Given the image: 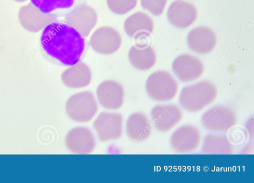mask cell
Here are the masks:
<instances>
[{"label":"cell","mask_w":254,"mask_h":183,"mask_svg":"<svg viewBox=\"0 0 254 183\" xmlns=\"http://www.w3.org/2000/svg\"><path fill=\"white\" fill-rule=\"evenodd\" d=\"M197 16V10L193 4L183 0H176L169 6L167 17L169 22L179 28L192 25Z\"/></svg>","instance_id":"4fadbf2b"},{"label":"cell","mask_w":254,"mask_h":183,"mask_svg":"<svg viewBox=\"0 0 254 183\" xmlns=\"http://www.w3.org/2000/svg\"><path fill=\"white\" fill-rule=\"evenodd\" d=\"M40 42L47 54L66 66L78 62L85 48L84 39L75 29L56 22L44 28Z\"/></svg>","instance_id":"6da1fadb"},{"label":"cell","mask_w":254,"mask_h":183,"mask_svg":"<svg viewBox=\"0 0 254 183\" xmlns=\"http://www.w3.org/2000/svg\"><path fill=\"white\" fill-rule=\"evenodd\" d=\"M96 94L101 105L110 110H117L123 105L125 92L123 86L114 80L102 82L97 87Z\"/></svg>","instance_id":"7c38bea8"},{"label":"cell","mask_w":254,"mask_h":183,"mask_svg":"<svg viewBox=\"0 0 254 183\" xmlns=\"http://www.w3.org/2000/svg\"><path fill=\"white\" fill-rule=\"evenodd\" d=\"M172 69L181 81L189 82L200 77L204 72V67L197 57L189 54H183L174 60Z\"/></svg>","instance_id":"8fae6325"},{"label":"cell","mask_w":254,"mask_h":183,"mask_svg":"<svg viewBox=\"0 0 254 183\" xmlns=\"http://www.w3.org/2000/svg\"><path fill=\"white\" fill-rule=\"evenodd\" d=\"M63 83L67 87L79 89L88 86L92 79L89 67L80 61L64 70L61 75Z\"/></svg>","instance_id":"ac0fdd59"},{"label":"cell","mask_w":254,"mask_h":183,"mask_svg":"<svg viewBox=\"0 0 254 183\" xmlns=\"http://www.w3.org/2000/svg\"><path fill=\"white\" fill-rule=\"evenodd\" d=\"M152 126L148 118L139 113L132 114L127 123V133L129 138L135 141H142L148 138Z\"/></svg>","instance_id":"ffe728a7"},{"label":"cell","mask_w":254,"mask_h":183,"mask_svg":"<svg viewBox=\"0 0 254 183\" xmlns=\"http://www.w3.org/2000/svg\"><path fill=\"white\" fill-rule=\"evenodd\" d=\"M122 116L118 113L102 112L93 123L99 140L103 142L120 139L123 134Z\"/></svg>","instance_id":"5b68a950"},{"label":"cell","mask_w":254,"mask_h":183,"mask_svg":"<svg viewBox=\"0 0 254 183\" xmlns=\"http://www.w3.org/2000/svg\"><path fill=\"white\" fill-rule=\"evenodd\" d=\"M126 34L135 39L150 36L154 30L152 19L146 13L138 11L128 16L124 24Z\"/></svg>","instance_id":"e0dca14e"},{"label":"cell","mask_w":254,"mask_h":183,"mask_svg":"<svg viewBox=\"0 0 254 183\" xmlns=\"http://www.w3.org/2000/svg\"><path fill=\"white\" fill-rule=\"evenodd\" d=\"M151 116L156 129L160 132H166L180 122L183 114L176 105H159L152 109Z\"/></svg>","instance_id":"5bb4252c"},{"label":"cell","mask_w":254,"mask_h":183,"mask_svg":"<svg viewBox=\"0 0 254 183\" xmlns=\"http://www.w3.org/2000/svg\"><path fill=\"white\" fill-rule=\"evenodd\" d=\"M18 16L22 26L33 33L40 31L57 20L56 15L42 12L32 3L21 7Z\"/></svg>","instance_id":"ba28073f"},{"label":"cell","mask_w":254,"mask_h":183,"mask_svg":"<svg viewBox=\"0 0 254 183\" xmlns=\"http://www.w3.org/2000/svg\"><path fill=\"white\" fill-rule=\"evenodd\" d=\"M31 3L40 11L50 13L57 9L70 7L74 0H30Z\"/></svg>","instance_id":"7402d4cb"},{"label":"cell","mask_w":254,"mask_h":183,"mask_svg":"<svg viewBox=\"0 0 254 183\" xmlns=\"http://www.w3.org/2000/svg\"><path fill=\"white\" fill-rule=\"evenodd\" d=\"M106 2L112 12L123 15L132 10L136 6L137 0H106Z\"/></svg>","instance_id":"603a6c76"},{"label":"cell","mask_w":254,"mask_h":183,"mask_svg":"<svg viewBox=\"0 0 254 183\" xmlns=\"http://www.w3.org/2000/svg\"><path fill=\"white\" fill-rule=\"evenodd\" d=\"M97 20L98 15L95 9L85 4L78 6L65 17L67 24L75 29L83 38L89 35Z\"/></svg>","instance_id":"52a82bcc"},{"label":"cell","mask_w":254,"mask_h":183,"mask_svg":"<svg viewBox=\"0 0 254 183\" xmlns=\"http://www.w3.org/2000/svg\"><path fill=\"white\" fill-rule=\"evenodd\" d=\"M167 0H140L141 6L155 16L162 14Z\"/></svg>","instance_id":"cb8c5ba5"},{"label":"cell","mask_w":254,"mask_h":183,"mask_svg":"<svg viewBox=\"0 0 254 183\" xmlns=\"http://www.w3.org/2000/svg\"><path fill=\"white\" fill-rule=\"evenodd\" d=\"M145 89L153 99L167 101L173 99L177 93L178 85L175 78L165 71H157L147 79Z\"/></svg>","instance_id":"277c9868"},{"label":"cell","mask_w":254,"mask_h":183,"mask_svg":"<svg viewBox=\"0 0 254 183\" xmlns=\"http://www.w3.org/2000/svg\"><path fill=\"white\" fill-rule=\"evenodd\" d=\"M237 122V117L234 112L223 106L212 108L202 117L204 127L211 131L226 132Z\"/></svg>","instance_id":"9c48e42d"},{"label":"cell","mask_w":254,"mask_h":183,"mask_svg":"<svg viewBox=\"0 0 254 183\" xmlns=\"http://www.w3.org/2000/svg\"><path fill=\"white\" fill-rule=\"evenodd\" d=\"M13 0L17 1V2H22L25 1L27 0Z\"/></svg>","instance_id":"d4e9b609"},{"label":"cell","mask_w":254,"mask_h":183,"mask_svg":"<svg viewBox=\"0 0 254 183\" xmlns=\"http://www.w3.org/2000/svg\"><path fill=\"white\" fill-rule=\"evenodd\" d=\"M67 116L77 123L91 121L98 111L94 94L89 91L76 93L70 96L65 103Z\"/></svg>","instance_id":"3957f363"},{"label":"cell","mask_w":254,"mask_h":183,"mask_svg":"<svg viewBox=\"0 0 254 183\" xmlns=\"http://www.w3.org/2000/svg\"><path fill=\"white\" fill-rule=\"evenodd\" d=\"M187 42L192 50L200 54H207L215 48L217 37L215 33L210 28L199 26L189 33Z\"/></svg>","instance_id":"9a60e30c"},{"label":"cell","mask_w":254,"mask_h":183,"mask_svg":"<svg viewBox=\"0 0 254 183\" xmlns=\"http://www.w3.org/2000/svg\"><path fill=\"white\" fill-rule=\"evenodd\" d=\"M217 95L215 86L204 81L185 87L181 92L179 100L186 110L196 112L212 103Z\"/></svg>","instance_id":"7a4b0ae2"},{"label":"cell","mask_w":254,"mask_h":183,"mask_svg":"<svg viewBox=\"0 0 254 183\" xmlns=\"http://www.w3.org/2000/svg\"><path fill=\"white\" fill-rule=\"evenodd\" d=\"M202 150L207 154H231L234 148L226 136L208 135L204 138Z\"/></svg>","instance_id":"44dd1931"},{"label":"cell","mask_w":254,"mask_h":183,"mask_svg":"<svg viewBox=\"0 0 254 183\" xmlns=\"http://www.w3.org/2000/svg\"><path fill=\"white\" fill-rule=\"evenodd\" d=\"M128 59L131 65L139 70H147L155 64L156 56L154 49L149 45H136L128 51Z\"/></svg>","instance_id":"d6986e66"},{"label":"cell","mask_w":254,"mask_h":183,"mask_svg":"<svg viewBox=\"0 0 254 183\" xmlns=\"http://www.w3.org/2000/svg\"><path fill=\"white\" fill-rule=\"evenodd\" d=\"M200 140L198 129L193 126H185L173 133L171 137V144L176 152L186 153L195 150Z\"/></svg>","instance_id":"2e32d148"},{"label":"cell","mask_w":254,"mask_h":183,"mask_svg":"<svg viewBox=\"0 0 254 183\" xmlns=\"http://www.w3.org/2000/svg\"><path fill=\"white\" fill-rule=\"evenodd\" d=\"M122 42V37L116 29L110 26H102L92 34L90 44L96 52L108 55L117 51Z\"/></svg>","instance_id":"8992f818"},{"label":"cell","mask_w":254,"mask_h":183,"mask_svg":"<svg viewBox=\"0 0 254 183\" xmlns=\"http://www.w3.org/2000/svg\"><path fill=\"white\" fill-rule=\"evenodd\" d=\"M65 143L70 152L77 154H90L96 147L93 134L90 130L84 127L70 130L66 136Z\"/></svg>","instance_id":"30bf717a"}]
</instances>
